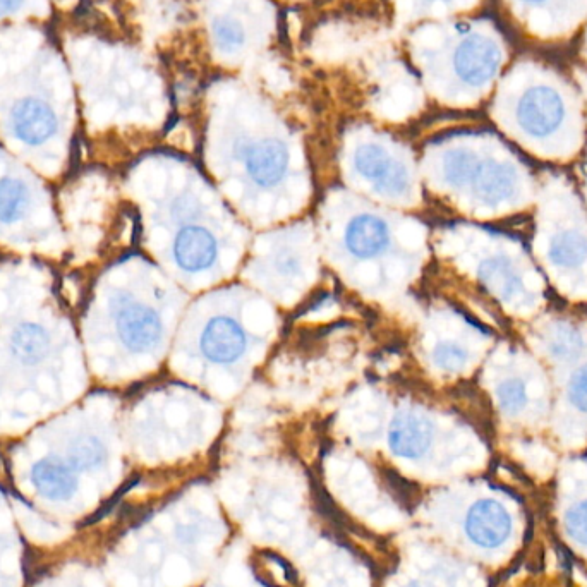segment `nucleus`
<instances>
[{"instance_id": "nucleus-8", "label": "nucleus", "mask_w": 587, "mask_h": 587, "mask_svg": "<svg viewBox=\"0 0 587 587\" xmlns=\"http://www.w3.org/2000/svg\"><path fill=\"white\" fill-rule=\"evenodd\" d=\"M243 162L256 184L273 186L287 174L289 152L279 140L253 141L244 146Z\"/></svg>"}, {"instance_id": "nucleus-4", "label": "nucleus", "mask_w": 587, "mask_h": 587, "mask_svg": "<svg viewBox=\"0 0 587 587\" xmlns=\"http://www.w3.org/2000/svg\"><path fill=\"white\" fill-rule=\"evenodd\" d=\"M354 165L361 176L373 182L383 193L400 196L409 188V176L404 165L390 157L382 146H359L354 155Z\"/></svg>"}, {"instance_id": "nucleus-23", "label": "nucleus", "mask_w": 587, "mask_h": 587, "mask_svg": "<svg viewBox=\"0 0 587 587\" xmlns=\"http://www.w3.org/2000/svg\"><path fill=\"white\" fill-rule=\"evenodd\" d=\"M548 351L558 361L574 359L582 351V337L572 328H560L553 333L548 344Z\"/></svg>"}, {"instance_id": "nucleus-29", "label": "nucleus", "mask_w": 587, "mask_h": 587, "mask_svg": "<svg viewBox=\"0 0 587 587\" xmlns=\"http://www.w3.org/2000/svg\"><path fill=\"white\" fill-rule=\"evenodd\" d=\"M430 2H454V0H430Z\"/></svg>"}, {"instance_id": "nucleus-24", "label": "nucleus", "mask_w": 587, "mask_h": 587, "mask_svg": "<svg viewBox=\"0 0 587 587\" xmlns=\"http://www.w3.org/2000/svg\"><path fill=\"white\" fill-rule=\"evenodd\" d=\"M435 363L445 371H459L467 361V351L457 342H440L433 352Z\"/></svg>"}, {"instance_id": "nucleus-9", "label": "nucleus", "mask_w": 587, "mask_h": 587, "mask_svg": "<svg viewBox=\"0 0 587 587\" xmlns=\"http://www.w3.org/2000/svg\"><path fill=\"white\" fill-rule=\"evenodd\" d=\"M246 333L230 318H213L201 335V352L213 363H232L246 351Z\"/></svg>"}, {"instance_id": "nucleus-2", "label": "nucleus", "mask_w": 587, "mask_h": 587, "mask_svg": "<svg viewBox=\"0 0 587 587\" xmlns=\"http://www.w3.org/2000/svg\"><path fill=\"white\" fill-rule=\"evenodd\" d=\"M505 61V50L491 31L469 28L460 31L459 37L448 52V73L462 88L479 91L497 78Z\"/></svg>"}, {"instance_id": "nucleus-26", "label": "nucleus", "mask_w": 587, "mask_h": 587, "mask_svg": "<svg viewBox=\"0 0 587 587\" xmlns=\"http://www.w3.org/2000/svg\"><path fill=\"white\" fill-rule=\"evenodd\" d=\"M565 524L570 536L581 545L587 546V500L577 503L574 509L569 510Z\"/></svg>"}, {"instance_id": "nucleus-30", "label": "nucleus", "mask_w": 587, "mask_h": 587, "mask_svg": "<svg viewBox=\"0 0 587 587\" xmlns=\"http://www.w3.org/2000/svg\"><path fill=\"white\" fill-rule=\"evenodd\" d=\"M409 587H428V586H423V584H412V586Z\"/></svg>"}, {"instance_id": "nucleus-22", "label": "nucleus", "mask_w": 587, "mask_h": 587, "mask_svg": "<svg viewBox=\"0 0 587 587\" xmlns=\"http://www.w3.org/2000/svg\"><path fill=\"white\" fill-rule=\"evenodd\" d=\"M71 462L78 469H95L107 459V450L95 436H81L71 445Z\"/></svg>"}, {"instance_id": "nucleus-13", "label": "nucleus", "mask_w": 587, "mask_h": 587, "mask_svg": "<svg viewBox=\"0 0 587 587\" xmlns=\"http://www.w3.org/2000/svg\"><path fill=\"white\" fill-rule=\"evenodd\" d=\"M31 483L42 497L49 500H67L78 490V478L73 467L62 459H42L31 469Z\"/></svg>"}, {"instance_id": "nucleus-7", "label": "nucleus", "mask_w": 587, "mask_h": 587, "mask_svg": "<svg viewBox=\"0 0 587 587\" xmlns=\"http://www.w3.org/2000/svg\"><path fill=\"white\" fill-rule=\"evenodd\" d=\"M469 186L481 200L490 205H500L514 200L519 193V174L507 162L479 158Z\"/></svg>"}, {"instance_id": "nucleus-27", "label": "nucleus", "mask_w": 587, "mask_h": 587, "mask_svg": "<svg viewBox=\"0 0 587 587\" xmlns=\"http://www.w3.org/2000/svg\"><path fill=\"white\" fill-rule=\"evenodd\" d=\"M297 265V258L296 256L289 255H282L277 258V267H279L280 272L287 273V275H292V273L296 272Z\"/></svg>"}, {"instance_id": "nucleus-1", "label": "nucleus", "mask_w": 587, "mask_h": 587, "mask_svg": "<svg viewBox=\"0 0 587 587\" xmlns=\"http://www.w3.org/2000/svg\"><path fill=\"white\" fill-rule=\"evenodd\" d=\"M509 112L514 128L536 143L562 136L572 122V102L560 79L539 67H521L509 83Z\"/></svg>"}, {"instance_id": "nucleus-3", "label": "nucleus", "mask_w": 587, "mask_h": 587, "mask_svg": "<svg viewBox=\"0 0 587 587\" xmlns=\"http://www.w3.org/2000/svg\"><path fill=\"white\" fill-rule=\"evenodd\" d=\"M517 13L539 30L565 31L586 14L587 0H510Z\"/></svg>"}, {"instance_id": "nucleus-20", "label": "nucleus", "mask_w": 587, "mask_h": 587, "mask_svg": "<svg viewBox=\"0 0 587 587\" xmlns=\"http://www.w3.org/2000/svg\"><path fill=\"white\" fill-rule=\"evenodd\" d=\"M28 205V191L23 182L14 179L0 181V222H16Z\"/></svg>"}, {"instance_id": "nucleus-10", "label": "nucleus", "mask_w": 587, "mask_h": 587, "mask_svg": "<svg viewBox=\"0 0 587 587\" xmlns=\"http://www.w3.org/2000/svg\"><path fill=\"white\" fill-rule=\"evenodd\" d=\"M13 131L19 141L38 146L49 141L57 131V117L47 103L37 98L19 102L11 114Z\"/></svg>"}, {"instance_id": "nucleus-12", "label": "nucleus", "mask_w": 587, "mask_h": 587, "mask_svg": "<svg viewBox=\"0 0 587 587\" xmlns=\"http://www.w3.org/2000/svg\"><path fill=\"white\" fill-rule=\"evenodd\" d=\"M433 440V431L428 419L416 414H404L394 419L388 431V445L394 454L404 459H418L426 454Z\"/></svg>"}, {"instance_id": "nucleus-14", "label": "nucleus", "mask_w": 587, "mask_h": 587, "mask_svg": "<svg viewBox=\"0 0 587 587\" xmlns=\"http://www.w3.org/2000/svg\"><path fill=\"white\" fill-rule=\"evenodd\" d=\"M388 244V225L375 215L352 218L345 229V246L358 258H373Z\"/></svg>"}, {"instance_id": "nucleus-18", "label": "nucleus", "mask_w": 587, "mask_h": 587, "mask_svg": "<svg viewBox=\"0 0 587 587\" xmlns=\"http://www.w3.org/2000/svg\"><path fill=\"white\" fill-rule=\"evenodd\" d=\"M213 40L222 54H237L246 45L248 31L236 16H218L213 21Z\"/></svg>"}, {"instance_id": "nucleus-25", "label": "nucleus", "mask_w": 587, "mask_h": 587, "mask_svg": "<svg viewBox=\"0 0 587 587\" xmlns=\"http://www.w3.org/2000/svg\"><path fill=\"white\" fill-rule=\"evenodd\" d=\"M567 394H569L570 404L582 414H587V364L579 366L574 371Z\"/></svg>"}, {"instance_id": "nucleus-19", "label": "nucleus", "mask_w": 587, "mask_h": 587, "mask_svg": "<svg viewBox=\"0 0 587 587\" xmlns=\"http://www.w3.org/2000/svg\"><path fill=\"white\" fill-rule=\"evenodd\" d=\"M498 406L509 416H519L529 407V387L526 380L519 376H510L500 382L497 387Z\"/></svg>"}, {"instance_id": "nucleus-6", "label": "nucleus", "mask_w": 587, "mask_h": 587, "mask_svg": "<svg viewBox=\"0 0 587 587\" xmlns=\"http://www.w3.org/2000/svg\"><path fill=\"white\" fill-rule=\"evenodd\" d=\"M466 533L479 548H498L512 533L509 512L495 500H479L467 512Z\"/></svg>"}, {"instance_id": "nucleus-21", "label": "nucleus", "mask_w": 587, "mask_h": 587, "mask_svg": "<svg viewBox=\"0 0 587 587\" xmlns=\"http://www.w3.org/2000/svg\"><path fill=\"white\" fill-rule=\"evenodd\" d=\"M479 157L471 150H452L443 157V177L452 186H469Z\"/></svg>"}, {"instance_id": "nucleus-16", "label": "nucleus", "mask_w": 587, "mask_h": 587, "mask_svg": "<svg viewBox=\"0 0 587 587\" xmlns=\"http://www.w3.org/2000/svg\"><path fill=\"white\" fill-rule=\"evenodd\" d=\"M548 256L555 267L575 270L587 265V239L579 230H560L548 246Z\"/></svg>"}, {"instance_id": "nucleus-28", "label": "nucleus", "mask_w": 587, "mask_h": 587, "mask_svg": "<svg viewBox=\"0 0 587 587\" xmlns=\"http://www.w3.org/2000/svg\"><path fill=\"white\" fill-rule=\"evenodd\" d=\"M23 0H0V14H9L18 11Z\"/></svg>"}, {"instance_id": "nucleus-11", "label": "nucleus", "mask_w": 587, "mask_h": 587, "mask_svg": "<svg viewBox=\"0 0 587 587\" xmlns=\"http://www.w3.org/2000/svg\"><path fill=\"white\" fill-rule=\"evenodd\" d=\"M218 256V244L212 232L203 227L182 229L174 243L177 265L189 273L203 272L212 267Z\"/></svg>"}, {"instance_id": "nucleus-17", "label": "nucleus", "mask_w": 587, "mask_h": 587, "mask_svg": "<svg viewBox=\"0 0 587 587\" xmlns=\"http://www.w3.org/2000/svg\"><path fill=\"white\" fill-rule=\"evenodd\" d=\"M49 345V333L35 323L19 325L11 337V351L14 356L28 364L42 361L49 352Z\"/></svg>"}, {"instance_id": "nucleus-5", "label": "nucleus", "mask_w": 587, "mask_h": 587, "mask_svg": "<svg viewBox=\"0 0 587 587\" xmlns=\"http://www.w3.org/2000/svg\"><path fill=\"white\" fill-rule=\"evenodd\" d=\"M115 325L122 342L133 351L152 349L162 337V321L157 313L131 299H124L119 304L115 313Z\"/></svg>"}, {"instance_id": "nucleus-15", "label": "nucleus", "mask_w": 587, "mask_h": 587, "mask_svg": "<svg viewBox=\"0 0 587 587\" xmlns=\"http://www.w3.org/2000/svg\"><path fill=\"white\" fill-rule=\"evenodd\" d=\"M479 279L505 299H517L524 291L521 273L509 256L497 255L486 258L479 265Z\"/></svg>"}]
</instances>
